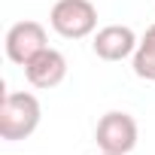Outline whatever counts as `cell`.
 Here are the masks:
<instances>
[{"instance_id":"cell-5","label":"cell","mask_w":155,"mask_h":155,"mask_svg":"<svg viewBox=\"0 0 155 155\" xmlns=\"http://www.w3.org/2000/svg\"><path fill=\"white\" fill-rule=\"evenodd\" d=\"M25 76L34 88H55L64 82L67 76V58L58 52V49H43L40 55H34L28 64H25Z\"/></svg>"},{"instance_id":"cell-4","label":"cell","mask_w":155,"mask_h":155,"mask_svg":"<svg viewBox=\"0 0 155 155\" xmlns=\"http://www.w3.org/2000/svg\"><path fill=\"white\" fill-rule=\"evenodd\" d=\"M3 46H6V58L12 64L25 67L34 55H40L46 49V28L40 21H18V25L9 28Z\"/></svg>"},{"instance_id":"cell-3","label":"cell","mask_w":155,"mask_h":155,"mask_svg":"<svg viewBox=\"0 0 155 155\" xmlns=\"http://www.w3.org/2000/svg\"><path fill=\"white\" fill-rule=\"evenodd\" d=\"M94 140L104 152L128 155L137 146V122L128 113H107L94 128Z\"/></svg>"},{"instance_id":"cell-7","label":"cell","mask_w":155,"mask_h":155,"mask_svg":"<svg viewBox=\"0 0 155 155\" xmlns=\"http://www.w3.org/2000/svg\"><path fill=\"white\" fill-rule=\"evenodd\" d=\"M134 73L146 82H155V25L146 28V34L134 52Z\"/></svg>"},{"instance_id":"cell-8","label":"cell","mask_w":155,"mask_h":155,"mask_svg":"<svg viewBox=\"0 0 155 155\" xmlns=\"http://www.w3.org/2000/svg\"><path fill=\"white\" fill-rule=\"evenodd\" d=\"M101 155H116V152H101Z\"/></svg>"},{"instance_id":"cell-6","label":"cell","mask_w":155,"mask_h":155,"mask_svg":"<svg viewBox=\"0 0 155 155\" xmlns=\"http://www.w3.org/2000/svg\"><path fill=\"white\" fill-rule=\"evenodd\" d=\"M94 55L104 58V61H122L128 55L137 52V34L128 28V25H107L94 34Z\"/></svg>"},{"instance_id":"cell-1","label":"cell","mask_w":155,"mask_h":155,"mask_svg":"<svg viewBox=\"0 0 155 155\" xmlns=\"http://www.w3.org/2000/svg\"><path fill=\"white\" fill-rule=\"evenodd\" d=\"M40 101L28 91H9L0 101V137L15 143L37 131L40 125Z\"/></svg>"},{"instance_id":"cell-2","label":"cell","mask_w":155,"mask_h":155,"mask_svg":"<svg viewBox=\"0 0 155 155\" xmlns=\"http://www.w3.org/2000/svg\"><path fill=\"white\" fill-rule=\"evenodd\" d=\"M49 21L64 40H82L97 28V9L91 6V0H58Z\"/></svg>"}]
</instances>
